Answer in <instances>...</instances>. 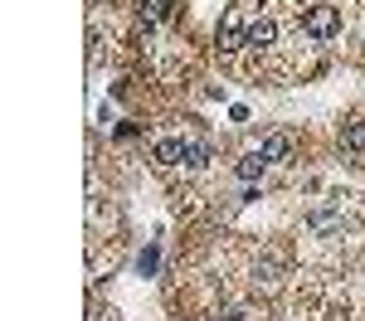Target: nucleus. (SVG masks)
Segmentation results:
<instances>
[{"mask_svg": "<svg viewBox=\"0 0 365 321\" xmlns=\"http://www.w3.org/2000/svg\"><path fill=\"white\" fill-rule=\"evenodd\" d=\"M205 156H210L205 142H185V161H180V166H185V171H200V166H205Z\"/></svg>", "mask_w": 365, "mask_h": 321, "instance_id": "8", "label": "nucleus"}, {"mask_svg": "<svg viewBox=\"0 0 365 321\" xmlns=\"http://www.w3.org/2000/svg\"><path fill=\"white\" fill-rule=\"evenodd\" d=\"M244 44H249V25H244L239 10H229L225 20H220V49H225V54H239Z\"/></svg>", "mask_w": 365, "mask_h": 321, "instance_id": "2", "label": "nucleus"}, {"mask_svg": "<svg viewBox=\"0 0 365 321\" xmlns=\"http://www.w3.org/2000/svg\"><path fill=\"white\" fill-rule=\"evenodd\" d=\"M258 151H263V156H268V161H287V156H292V151H297V137H292V132H268V137H263V146H258Z\"/></svg>", "mask_w": 365, "mask_h": 321, "instance_id": "3", "label": "nucleus"}, {"mask_svg": "<svg viewBox=\"0 0 365 321\" xmlns=\"http://www.w3.org/2000/svg\"><path fill=\"white\" fill-rule=\"evenodd\" d=\"M341 146L346 151H365V122H346L341 127Z\"/></svg>", "mask_w": 365, "mask_h": 321, "instance_id": "6", "label": "nucleus"}, {"mask_svg": "<svg viewBox=\"0 0 365 321\" xmlns=\"http://www.w3.org/2000/svg\"><path fill=\"white\" fill-rule=\"evenodd\" d=\"M302 29H307L312 39H336L341 34V10L336 5H312L307 15H302Z\"/></svg>", "mask_w": 365, "mask_h": 321, "instance_id": "1", "label": "nucleus"}, {"mask_svg": "<svg viewBox=\"0 0 365 321\" xmlns=\"http://www.w3.org/2000/svg\"><path fill=\"white\" fill-rule=\"evenodd\" d=\"M161 166H180L185 161V142H175V137H166V142H156V151H151Z\"/></svg>", "mask_w": 365, "mask_h": 321, "instance_id": "5", "label": "nucleus"}, {"mask_svg": "<svg viewBox=\"0 0 365 321\" xmlns=\"http://www.w3.org/2000/svg\"><path fill=\"white\" fill-rule=\"evenodd\" d=\"M170 15V0H146V20H166Z\"/></svg>", "mask_w": 365, "mask_h": 321, "instance_id": "9", "label": "nucleus"}, {"mask_svg": "<svg viewBox=\"0 0 365 321\" xmlns=\"http://www.w3.org/2000/svg\"><path fill=\"white\" fill-rule=\"evenodd\" d=\"M249 44L253 49H273V44H278V25H273V20H253L249 25Z\"/></svg>", "mask_w": 365, "mask_h": 321, "instance_id": "4", "label": "nucleus"}, {"mask_svg": "<svg viewBox=\"0 0 365 321\" xmlns=\"http://www.w3.org/2000/svg\"><path fill=\"white\" fill-rule=\"evenodd\" d=\"M263 166H268V156H263V151H249V156L239 161V175H244V180H258Z\"/></svg>", "mask_w": 365, "mask_h": 321, "instance_id": "7", "label": "nucleus"}]
</instances>
